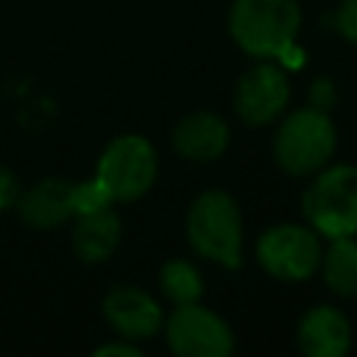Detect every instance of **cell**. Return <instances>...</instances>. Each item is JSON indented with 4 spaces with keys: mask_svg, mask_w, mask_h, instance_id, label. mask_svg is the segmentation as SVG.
I'll return each instance as SVG.
<instances>
[{
    "mask_svg": "<svg viewBox=\"0 0 357 357\" xmlns=\"http://www.w3.org/2000/svg\"><path fill=\"white\" fill-rule=\"evenodd\" d=\"M167 346L178 357H226L234 349L229 324L198 301L178 304L165 326Z\"/></svg>",
    "mask_w": 357,
    "mask_h": 357,
    "instance_id": "7",
    "label": "cell"
},
{
    "mask_svg": "<svg viewBox=\"0 0 357 357\" xmlns=\"http://www.w3.org/2000/svg\"><path fill=\"white\" fill-rule=\"evenodd\" d=\"M159 284L165 290V296L178 307V304H190L198 301L204 293V279L198 273L195 265H190L187 259H170L162 265L159 271Z\"/></svg>",
    "mask_w": 357,
    "mask_h": 357,
    "instance_id": "15",
    "label": "cell"
},
{
    "mask_svg": "<svg viewBox=\"0 0 357 357\" xmlns=\"http://www.w3.org/2000/svg\"><path fill=\"white\" fill-rule=\"evenodd\" d=\"M324 282L332 293L343 298L357 296V243L351 237H335L332 245L321 254Z\"/></svg>",
    "mask_w": 357,
    "mask_h": 357,
    "instance_id": "14",
    "label": "cell"
},
{
    "mask_svg": "<svg viewBox=\"0 0 357 357\" xmlns=\"http://www.w3.org/2000/svg\"><path fill=\"white\" fill-rule=\"evenodd\" d=\"M95 357H139V349L131 343H106L95 349Z\"/></svg>",
    "mask_w": 357,
    "mask_h": 357,
    "instance_id": "19",
    "label": "cell"
},
{
    "mask_svg": "<svg viewBox=\"0 0 357 357\" xmlns=\"http://www.w3.org/2000/svg\"><path fill=\"white\" fill-rule=\"evenodd\" d=\"M301 209L318 234L329 240L351 237L357 231V167L335 165L321 170L304 190Z\"/></svg>",
    "mask_w": 357,
    "mask_h": 357,
    "instance_id": "3",
    "label": "cell"
},
{
    "mask_svg": "<svg viewBox=\"0 0 357 357\" xmlns=\"http://www.w3.org/2000/svg\"><path fill=\"white\" fill-rule=\"evenodd\" d=\"M321 254L324 248L318 231L296 223L271 226L257 243L259 265L282 282H301L312 276L321 268Z\"/></svg>",
    "mask_w": 357,
    "mask_h": 357,
    "instance_id": "6",
    "label": "cell"
},
{
    "mask_svg": "<svg viewBox=\"0 0 357 357\" xmlns=\"http://www.w3.org/2000/svg\"><path fill=\"white\" fill-rule=\"evenodd\" d=\"M123 234L120 218L112 212V206L89 215H78V223L73 229V248L84 262H100L112 257Z\"/></svg>",
    "mask_w": 357,
    "mask_h": 357,
    "instance_id": "13",
    "label": "cell"
},
{
    "mask_svg": "<svg viewBox=\"0 0 357 357\" xmlns=\"http://www.w3.org/2000/svg\"><path fill=\"white\" fill-rule=\"evenodd\" d=\"M20 201V187H17V178L11 170L0 167V209H8Z\"/></svg>",
    "mask_w": 357,
    "mask_h": 357,
    "instance_id": "18",
    "label": "cell"
},
{
    "mask_svg": "<svg viewBox=\"0 0 357 357\" xmlns=\"http://www.w3.org/2000/svg\"><path fill=\"white\" fill-rule=\"evenodd\" d=\"M20 215L33 229H53L61 226L75 215L73 209V184L61 178H42L17 201Z\"/></svg>",
    "mask_w": 357,
    "mask_h": 357,
    "instance_id": "12",
    "label": "cell"
},
{
    "mask_svg": "<svg viewBox=\"0 0 357 357\" xmlns=\"http://www.w3.org/2000/svg\"><path fill=\"white\" fill-rule=\"evenodd\" d=\"M335 151V126L326 109L307 106L290 112L273 139V153L282 170L290 176H307L321 170Z\"/></svg>",
    "mask_w": 357,
    "mask_h": 357,
    "instance_id": "4",
    "label": "cell"
},
{
    "mask_svg": "<svg viewBox=\"0 0 357 357\" xmlns=\"http://www.w3.org/2000/svg\"><path fill=\"white\" fill-rule=\"evenodd\" d=\"M301 8L296 0H234L229 31L234 42L257 59H282L296 45Z\"/></svg>",
    "mask_w": 357,
    "mask_h": 357,
    "instance_id": "1",
    "label": "cell"
},
{
    "mask_svg": "<svg viewBox=\"0 0 357 357\" xmlns=\"http://www.w3.org/2000/svg\"><path fill=\"white\" fill-rule=\"evenodd\" d=\"M95 178L109 190L112 201L139 198L156 178V151L139 134H123L106 145L98 159Z\"/></svg>",
    "mask_w": 357,
    "mask_h": 357,
    "instance_id": "5",
    "label": "cell"
},
{
    "mask_svg": "<svg viewBox=\"0 0 357 357\" xmlns=\"http://www.w3.org/2000/svg\"><path fill=\"white\" fill-rule=\"evenodd\" d=\"M187 237L201 257L215 259L223 268H240L243 223L234 198L223 190L201 192L187 215Z\"/></svg>",
    "mask_w": 357,
    "mask_h": 357,
    "instance_id": "2",
    "label": "cell"
},
{
    "mask_svg": "<svg viewBox=\"0 0 357 357\" xmlns=\"http://www.w3.org/2000/svg\"><path fill=\"white\" fill-rule=\"evenodd\" d=\"M290 98V84L287 75L279 64L262 61L248 67L234 89V109L248 126H262L279 117Z\"/></svg>",
    "mask_w": 357,
    "mask_h": 357,
    "instance_id": "8",
    "label": "cell"
},
{
    "mask_svg": "<svg viewBox=\"0 0 357 357\" xmlns=\"http://www.w3.org/2000/svg\"><path fill=\"white\" fill-rule=\"evenodd\" d=\"M298 346L310 357H340L351 346L349 318L335 307H315L298 324Z\"/></svg>",
    "mask_w": 357,
    "mask_h": 357,
    "instance_id": "10",
    "label": "cell"
},
{
    "mask_svg": "<svg viewBox=\"0 0 357 357\" xmlns=\"http://www.w3.org/2000/svg\"><path fill=\"white\" fill-rule=\"evenodd\" d=\"M112 204H114V201H112L109 190H106L98 178L73 184V209H75V215L100 212V209H106V206H112Z\"/></svg>",
    "mask_w": 357,
    "mask_h": 357,
    "instance_id": "16",
    "label": "cell"
},
{
    "mask_svg": "<svg viewBox=\"0 0 357 357\" xmlns=\"http://www.w3.org/2000/svg\"><path fill=\"white\" fill-rule=\"evenodd\" d=\"M335 28L340 31V36H346L349 42L357 45V0H343L337 14H335Z\"/></svg>",
    "mask_w": 357,
    "mask_h": 357,
    "instance_id": "17",
    "label": "cell"
},
{
    "mask_svg": "<svg viewBox=\"0 0 357 357\" xmlns=\"http://www.w3.org/2000/svg\"><path fill=\"white\" fill-rule=\"evenodd\" d=\"M229 145V126L212 112H195L176 123L173 148L192 162H212Z\"/></svg>",
    "mask_w": 357,
    "mask_h": 357,
    "instance_id": "11",
    "label": "cell"
},
{
    "mask_svg": "<svg viewBox=\"0 0 357 357\" xmlns=\"http://www.w3.org/2000/svg\"><path fill=\"white\" fill-rule=\"evenodd\" d=\"M103 315L114 332H120L123 337H131V340L151 337L165 324L162 307L145 290L131 287V284H123V287H114L106 293Z\"/></svg>",
    "mask_w": 357,
    "mask_h": 357,
    "instance_id": "9",
    "label": "cell"
}]
</instances>
